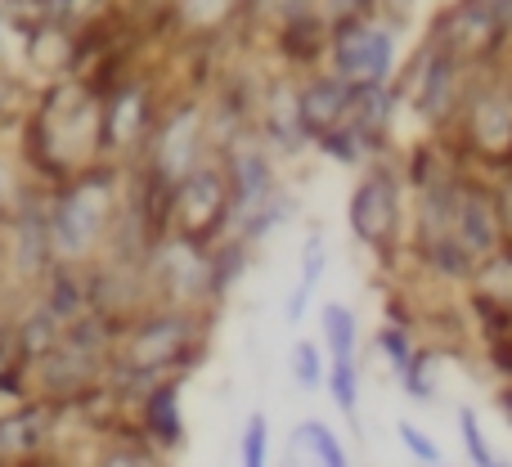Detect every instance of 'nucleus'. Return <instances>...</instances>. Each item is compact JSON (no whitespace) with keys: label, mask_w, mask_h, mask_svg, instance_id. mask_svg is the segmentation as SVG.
Wrapping results in <instances>:
<instances>
[{"label":"nucleus","mask_w":512,"mask_h":467,"mask_svg":"<svg viewBox=\"0 0 512 467\" xmlns=\"http://www.w3.org/2000/svg\"><path fill=\"white\" fill-rule=\"evenodd\" d=\"M113 221V176L104 171H81L59 203L50 207V243L59 261H81L95 252V243L108 234Z\"/></svg>","instance_id":"obj_1"},{"label":"nucleus","mask_w":512,"mask_h":467,"mask_svg":"<svg viewBox=\"0 0 512 467\" xmlns=\"http://www.w3.org/2000/svg\"><path fill=\"white\" fill-rule=\"evenodd\" d=\"M171 225L189 243H212L221 230L234 225V198L230 176L221 167H194L185 180L171 189Z\"/></svg>","instance_id":"obj_2"},{"label":"nucleus","mask_w":512,"mask_h":467,"mask_svg":"<svg viewBox=\"0 0 512 467\" xmlns=\"http://www.w3.org/2000/svg\"><path fill=\"white\" fill-rule=\"evenodd\" d=\"M351 234L373 252H391L400 238V180L391 171L373 167L369 176L355 185L351 207H346Z\"/></svg>","instance_id":"obj_3"},{"label":"nucleus","mask_w":512,"mask_h":467,"mask_svg":"<svg viewBox=\"0 0 512 467\" xmlns=\"http://www.w3.org/2000/svg\"><path fill=\"white\" fill-rule=\"evenodd\" d=\"M63 418L68 409L50 396H27L18 405H5L0 409V463L54 450L63 441Z\"/></svg>","instance_id":"obj_4"},{"label":"nucleus","mask_w":512,"mask_h":467,"mask_svg":"<svg viewBox=\"0 0 512 467\" xmlns=\"http://www.w3.org/2000/svg\"><path fill=\"white\" fill-rule=\"evenodd\" d=\"M180 378H167V382H153L131 409V423L140 427L144 445L158 450L162 459H176L180 450L189 445V432H185V405H180Z\"/></svg>","instance_id":"obj_5"},{"label":"nucleus","mask_w":512,"mask_h":467,"mask_svg":"<svg viewBox=\"0 0 512 467\" xmlns=\"http://www.w3.org/2000/svg\"><path fill=\"white\" fill-rule=\"evenodd\" d=\"M333 63L346 86H382L391 72V36L369 23L342 27L333 45Z\"/></svg>","instance_id":"obj_6"},{"label":"nucleus","mask_w":512,"mask_h":467,"mask_svg":"<svg viewBox=\"0 0 512 467\" xmlns=\"http://www.w3.org/2000/svg\"><path fill=\"white\" fill-rule=\"evenodd\" d=\"M351 95H355V86H346L342 77L315 81L310 90H301L297 117H301V131H306L310 144H315L319 135H328V131H337V126H346V117H351Z\"/></svg>","instance_id":"obj_7"},{"label":"nucleus","mask_w":512,"mask_h":467,"mask_svg":"<svg viewBox=\"0 0 512 467\" xmlns=\"http://www.w3.org/2000/svg\"><path fill=\"white\" fill-rule=\"evenodd\" d=\"M230 198H234V225L243 221V216L261 212L265 203L274 198V167L270 158H265L261 149H239L230 158Z\"/></svg>","instance_id":"obj_8"},{"label":"nucleus","mask_w":512,"mask_h":467,"mask_svg":"<svg viewBox=\"0 0 512 467\" xmlns=\"http://www.w3.org/2000/svg\"><path fill=\"white\" fill-rule=\"evenodd\" d=\"M288 467H351V454L333 427L306 418L288 432Z\"/></svg>","instance_id":"obj_9"},{"label":"nucleus","mask_w":512,"mask_h":467,"mask_svg":"<svg viewBox=\"0 0 512 467\" xmlns=\"http://www.w3.org/2000/svg\"><path fill=\"white\" fill-rule=\"evenodd\" d=\"M90 467H171V459L149 450L140 427H135L131 418H122V427H108L104 436H95V445H90Z\"/></svg>","instance_id":"obj_10"},{"label":"nucleus","mask_w":512,"mask_h":467,"mask_svg":"<svg viewBox=\"0 0 512 467\" xmlns=\"http://www.w3.org/2000/svg\"><path fill=\"white\" fill-rule=\"evenodd\" d=\"M319 333H324L328 360H360V319H355L351 306L328 301L319 310Z\"/></svg>","instance_id":"obj_11"},{"label":"nucleus","mask_w":512,"mask_h":467,"mask_svg":"<svg viewBox=\"0 0 512 467\" xmlns=\"http://www.w3.org/2000/svg\"><path fill=\"white\" fill-rule=\"evenodd\" d=\"M324 270H328V247H324V238L319 234H310L306 247H301V279H297V288H292V297H288V310H283L288 324H301V319H306L310 297H315Z\"/></svg>","instance_id":"obj_12"},{"label":"nucleus","mask_w":512,"mask_h":467,"mask_svg":"<svg viewBox=\"0 0 512 467\" xmlns=\"http://www.w3.org/2000/svg\"><path fill=\"white\" fill-rule=\"evenodd\" d=\"M328 400L337 405V414L360 432V396H364V373H360V360H328Z\"/></svg>","instance_id":"obj_13"},{"label":"nucleus","mask_w":512,"mask_h":467,"mask_svg":"<svg viewBox=\"0 0 512 467\" xmlns=\"http://www.w3.org/2000/svg\"><path fill=\"white\" fill-rule=\"evenodd\" d=\"M454 427H459V441H463V454H468L472 467H512L508 459H499L495 445H490V436L481 432V418L472 405H459L454 409Z\"/></svg>","instance_id":"obj_14"},{"label":"nucleus","mask_w":512,"mask_h":467,"mask_svg":"<svg viewBox=\"0 0 512 467\" xmlns=\"http://www.w3.org/2000/svg\"><path fill=\"white\" fill-rule=\"evenodd\" d=\"M373 346H378V355H382V360H387V369L396 373V378L409 369V364H414V355H418L414 333H409L405 324H396V319L378 328V337H373Z\"/></svg>","instance_id":"obj_15"},{"label":"nucleus","mask_w":512,"mask_h":467,"mask_svg":"<svg viewBox=\"0 0 512 467\" xmlns=\"http://www.w3.org/2000/svg\"><path fill=\"white\" fill-rule=\"evenodd\" d=\"M288 369H292V382H297L301 391H319L328 378V360L324 351H319V342H297L288 355Z\"/></svg>","instance_id":"obj_16"},{"label":"nucleus","mask_w":512,"mask_h":467,"mask_svg":"<svg viewBox=\"0 0 512 467\" xmlns=\"http://www.w3.org/2000/svg\"><path fill=\"white\" fill-rule=\"evenodd\" d=\"M432 369H436V351L418 346L414 364L400 373V391H405L414 405H432V400H436V378H432Z\"/></svg>","instance_id":"obj_17"},{"label":"nucleus","mask_w":512,"mask_h":467,"mask_svg":"<svg viewBox=\"0 0 512 467\" xmlns=\"http://www.w3.org/2000/svg\"><path fill=\"white\" fill-rule=\"evenodd\" d=\"M239 467H270V418L256 409L239 432Z\"/></svg>","instance_id":"obj_18"},{"label":"nucleus","mask_w":512,"mask_h":467,"mask_svg":"<svg viewBox=\"0 0 512 467\" xmlns=\"http://www.w3.org/2000/svg\"><path fill=\"white\" fill-rule=\"evenodd\" d=\"M396 436L400 445H405V454L414 459L418 467H432V463H445V450L436 445V436H427L418 423H409V418H400L396 423Z\"/></svg>","instance_id":"obj_19"},{"label":"nucleus","mask_w":512,"mask_h":467,"mask_svg":"<svg viewBox=\"0 0 512 467\" xmlns=\"http://www.w3.org/2000/svg\"><path fill=\"white\" fill-rule=\"evenodd\" d=\"M0 467H72L63 459V450L54 445V450H41V454H27V459H14V463H0Z\"/></svg>","instance_id":"obj_20"},{"label":"nucleus","mask_w":512,"mask_h":467,"mask_svg":"<svg viewBox=\"0 0 512 467\" xmlns=\"http://www.w3.org/2000/svg\"><path fill=\"white\" fill-rule=\"evenodd\" d=\"M495 405H499V414H504L508 423H512V382H504V387L495 391Z\"/></svg>","instance_id":"obj_21"},{"label":"nucleus","mask_w":512,"mask_h":467,"mask_svg":"<svg viewBox=\"0 0 512 467\" xmlns=\"http://www.w3.org/2000/svg\"><path fill=\"white\" fill-rule=\"evenodd\" d=\"M432 467H450V463H432Z\"/></svg>","instance_id":"obj_22"}]
</instances>
